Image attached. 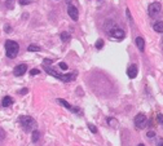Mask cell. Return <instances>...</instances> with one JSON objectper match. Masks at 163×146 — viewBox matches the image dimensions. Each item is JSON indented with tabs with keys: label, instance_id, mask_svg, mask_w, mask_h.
Here are the masks:
<instances>
[{
	"label": "cell",
	"instance_id": "cell-1",
	"mask_svg": "<svg viewBox=\"0 0 163 146\" xmlns=\"http://www.w3.org/2000/svg\"><path fill=\"white\" fill-rule=\"evenodd\" d=\"M43 69H44L45 71H47L49 75H52V76L57 78V79H60L61 81H65V83L73 81V80L76 78V75H78V73H71V74H58V73H56V70H55V69L49 67L48 65H44V66H43Z\"/></svg>",
	"mask_w": 163,
	"mask_h": 146
},
{
	"label": "cell",
	"instance_id": "cell-2",
	"mask_svg": "<svg viewBox=\"0 0 163 146\" xmlns=\"http://www.w3.org/2000/svg\"><path fill=\"white\" fill-rule=\"evenodd\" d=\"M18 122H20V126L22 127L25 131H27V132H33L35 128H36V122H35V119L31 118L29 115L20 116Z\"/></svg>",
	"mask_w": 163,
	"mask_h": 146
},
{
	"label": "cell",
	"instance_id": "cell-3",
	"mask_svg": "<svg viewBox=\"0 0 163 146\" xmlns=\"http://www.w3.org/2000/svg\"><path fill=\"white\" fill-rule=\"evenodd\" d=\"M20 51V45L18 43L13 41V40H7L5 41V54L8 58H16Z\"/></svg>",
	"mask_w": 163,
	"mask_h": 146
},
{
	"label": "cell",
	"instance_id": "cell-4",
	"mask_svg": "<svg viewBox=\"0 0 163 146\" xmlns=\"http://www.w3.org/2000/svg\"><path fill=\"white\" fill-rule=\"evenodd\" d=\"M162 12V5H161V3H158V1H154V3H151L150 5L148 7V13H149V16L150 17H157L159 16Z\"/></svg>",
	"mask_w": 163,
	"mask_h": 146
},
{
	"label": "cell",
	"instance_id": "cell-5",
	"mask_svg": "<svg viewBox=\"0 0 163 146\" xmlns=\"http://www.w3.org/2000/svg\"><path fill=\"white\" fill-rule=\"evenodd\" d=\"M109 35H110L111 38H115V39H119V40H122V39H124L126 36V33L123 28L120 27H116V26H113L109 28Z\"/></svg>",
	"mask_w": 163,
	"mask_h": 146
},
{
	"label": "cell",
	"instance_id": "cell-6",
	"mask_svg": "<svg viewBox=\"0 0 163 146\" xmlns=\"http://www.w3.org/2000/svg\"><path fill=\"white\" fill-rule=\"evenodd\" d=\"M133 122H135V127H136L137 129H144V128L146 127V116H145L144 114H137V115L135 116Z\"/></svg>",
	"mask_w": 163,
	"mask_h": 146
},
{
	"label": "cell",
	"instance_id": "cell-7",
	"mask_svg": "<svg viewBox=\"0 0 163 146\" xmlns=\"http://www.w3.org/2000/svg\"><path fill=\"white\" fill-rule=\"evenodd\" d=\"M57 102L60 105H62L63 108H66L67 110H70V111H73V113H76V114H82V110L79 108H75V106H73V105H70L69 102L66 101V100H62V98H58L57 100Z\"/></svg>",
	"mask_w": 163,
	"mask_h": 146
},
{
	"label": "cell",
	"instance_id": "cell-8",
	"mask_svg": "<svg viewBox=\"0 0 163 146\" xmlns=\"http://www.w3.org/2000/svg\"><path fill=\"white\" fill-rule=\"evenodd\" d=\"M26 71H27V66L25 63H20V65H17L13 69V74H15V76H22Z\"/></svg>",
	"mask_w": 163,
	"mask_h": 146
},
{
	"label": "cell",
	"instance_id": "cell-9",
	"mask_svg": "<svg viewBox=\"0 0 163 146\" xmlns=\"http://www.w3.org/2000/svg\"><path fill=\"white\" fill-rule=\"evenodd\" d=\"M67 13H69V16H70V18H71V20H74V21L79 20V12H78L76 7L69 5V8H67Z\"/></svg>",
	"mask_w": 163,
	"mask_h": 146
},
{
	"label": "cell",
	"instance_id": "cell-10",
	"mask_svg": "<svg viewBox=\"0 0 163 146\" xmlns=\"http://www.w3.org/2000/svg\"><path fill=\"white\" fill-rule=\"evenodd\" d=\"M127 75H128L130 79H135V78L137 76V66L131 65L128 69H127Z\"/></svg>",
	"mask_w": 163,
	"mask_h": 146
},
{
	"label": "cell",
	"instance_id": "cell-11",
	"mask_svg": "<svg viewBox=\"0 0 163 146\" xmlns=\"http://www.w3.org/2000/svg\"><path fill=\"white\" fill-rule=\"evenodd\" d=\"M135 43H136L139 51L140 52H144V49H145V40H144V39L141 38V36H137L136 39H135Z\"/></svg>",
	"mask_w": 163,
	"mask_h": 146
},
{
	"label": "cell",
	"instance_id": "cell-12",
	"mask_svg": "<svg viewBox=\"0 0 163 146\" xmlns=\"http://www.w3.org/2000/svg\"><path fill=\"white\" fill-rule=\"evenodd\" d=\"M12 104H13V98L10 97V96H5V97L3 98V101H1V106H3V108H9Z\"/></svg>",
	"mask_w": 163,
	"mask_h": 146
},
{
	"label": "cell",
	"instance_id": "cell-13",
	"mask_svg": "<svg viewBox=\"0 0 163 146\" xmlns=\"http://www.w3.org/2000/svg\"><path fill=\"white\" fill-rule=\"evenodd\" d=\"M153 28H154V31L162 34L163 33V21H157V22L153 25Z\"/></svg>",
	"mask_w": 163,
	"mask_h": 146
},
{
	"label": "cell",
	"instance_id": "cell-14",
	"mask_svg": "<svg viewBox=\"0 0 163 146\" xmlns=\"http://www.w3.org/2000/svg\"><path fill=\"white\" fill-rule=\"evenodd\" d=\"M61 40H62V41H65V43L70 41V40H71V35L67 33V31H63V33L61 34Z\"/></svg>",
	"mask_w": 163,
	"mask_h": 146
},
{
	"label": "cell",
	"instance_id": "cell-15",
	"mask_svg": "<svg viewBox=\"0 0 163 146\" xmlns=\"http://www.w3.org/2000/svg\"><path fill=\"white\" fill-rule=\"evenodd\" d=\"M106 122H108V124L111 128H116V127H118V120L114 119V118H108V119H106Z\"/></svg>",
	"mask_w": 163,
	"mask_h": 146
},
{
	"label": "cell",
	"instance_id": "cell-16",
	"mask_svg": "<svg viewBox=\"0 0 163 146\" xmlns=\"http://www.w3.org/2000/svg\"><path fill=\"white\" fill-rule=\"evenodd\" d=\"M39 138H40V132L39 131H33V137H31V140H33V142H38Z\"/></svg>",
	"mask_w": 163,
	"mask_h": 146
},
{
	"label": "cell",
	"instance_id": "cell-17",
	"mask_svg": "<svg viewBox=\"0 0 163 146\" xmlns=\"http://www.w3.org/2000/svg\"><path fill=\"white\" fill-rule=\"evenodd\" d=\"M27 51H29V52H39V51H41V49H40V47H39V45H36V44H31V45H29Z\"/></svg>",
	"mask_w": 163,
	"mask_h": 146
},
{
	"label": "cell",
	"instance_id": "cell-18",
	"mask_svg": "<svg viewBox=\"0 0 163 146\" xmlns=\"http://www.w3.org/2000/svg\"><path fill=\"white\" fill-rule=\"evenodd\" d=\"M5 7L8 9H13V7H15V0H7V1H5Z\"/></svg>",
	"mask_w": 163,
	"mask_h": 146
},
{
	"label": "cell",
	"instance_id": "cell-19",
	"mask_svg": "<svg viewBox=\"0 0 163 146\" xmlns=\"http://www.w3.org/2000/svg\"><path fill=\"white\" fill-rule=\"evenodd\" d=\"M102 47H104V40H102V39H98L97 43H96V48L97 49H101Z\"/></svg>",
	"mask_w": 163,
	"mask_h": 146
},
{
	"label": "cell",
	"instance_id": "cell-20",
	"mask_svg": "<svg viewBox=\"0 0 163 146\" xmlns=\"http://www.w3.org/2000/svg\"><path fill=\"white\" fill-rule=\"evenodd\" d=\"M88 128H90V131L92 133H97V128L93 126V124H91V123H88Z\"/></svg>",
	"mask_w": 163,
	"mask_h": 146
},
{
	"label": "cell",
	"instance_id": "cell-21",
	"mask_svg": "<svg viewBox=\"0 0 163 146\" xmlns=\"http://www.w3.org/2000/svg\"><path fill=\"white\" fill-rule=\"evenodd\" d=\"M157 120H158L159 124L163 126V114H157Z\"/></svg>",
	"mask_w": 163,
	"mask_h": 146
},
{
	"label": "cell",
	"instance_id": "cell-22",
	"mask_svg": "<svg viewBox=\"0 0 163 146\" xmlns=\"http://www.w3.org/2000/svg\"><path fill=\"white\" fill-rule=\"evenodd\" d=\"M126 13H127V17H128V21H130V23L132 25V23H133V21H132V16H131L130 10H128V9H126Z\"/></svg>",
	"mask_w": 163,
	"mask_h": 146
},
{
	"label": "cell",
	"instance_id": "cell-23",
	"mask_svg": "<svg viewBox=\"0 0 163 146\" xmlns=\"http://www.w3.org/2000/svg\"><path fill=\"white\" fill-rule=\"evenodd\" d=\"M157 146H163V138L162 137H157Z\"/></svg>",
	"mask_w": 163,
	"mask_h": 146
},
{
	"label": "cell",
	"instance_id": "cell-24",
	"mask_svg": "<svg viewBox=\"0 0 163 146\" xmlns=\"http://www.w3.org/2000/svg\"><path fill=\"white\" fill-rule=\"evenodd\" d=\"M58 66H60V69H62V70H67V65L65 62H60Z\"/></svg>",
	"mask_w": 163,
	"mask_h": 146
},
{
	"label": "cell",
	"instance_id": "cell-25",
	"mask_svg": "<svg viewBox=\"0 0 163 146\" xmlns=\"http://www.w3.org/2000/svg\"><path fill=\"white\" fill-rule=\"evenodd\" d=\"M39 73H40V71H39L38 69H33V70L30 71V75H31V76H33V75H38Z\"/></svg>",
	"mask_w": 163,
	"mask_h": 146
},
{
	"label": "cell",
	"instance_id": "cell-26",
	"mask_svg": "<svg viewBox=\"0 0 163 146\" xmlns=\"http://www.w3.org/2000/svg\"><path fill=\"white\" fill-rule=\"evenodd\" d=\"M30 3H31V0H20L21 5H27V4H30Z\"/></svg>",
	"mask_w": 163,
	"mask_h": 146
},
{
	"label": "cell",
	"instance_id": "cell-27",
	"mask_svg": "<svg viewBox=\"0 0 163 146\" xmlns=\"http://www.w3.org/2000/svg\"><path fill=\"white\" fill-rule=\"evenodd\" d=\"M4 30H5V33H7V34H9L10 31H12V27H10L9 25H5V26H4Z\"/></svg>",
	"mask_w": 163,
	"mask_h": 146
},
{
	"label": "cell",
	"instance_id": "cell-28",
	"mask_svg": "<svg viewBox=\"0 0 163 146\" xmlns=\"http://www.w3.org/2000/svg\"><path fill=\"white\" fill-rule=\"evenodd\" d=\"M146 136H148V137H150V138H153V137L155 136V133L153 132V131H149V132L146 133Z\"/></svg>",
	"mask_w": 163,
	"mask_h": 146
},
{
	"label": "cell",
	"instance_id": "cell-29",
	"mask_svg": "<svg viewBox=\"0 0 163 146\" xmlns=\"http://www.w3.org/2000/svg\"><path fill=\"white\" fill-rule=\"evenodd\" d=\"M27 92H29V89H27V88H23V89H21L18 93H20V94H26Z\"/></svg>",
	"mask_w": 163,
	"mask_h": 146
},
{
	"label": "cell",
	"instance_id": "cell-30",
	"mask_svg": "<svg viewBox=\"0 0 163 146\" xmlns=\"http://www.w3.org/2000/svg\"><path fill=\"white\" fill-rule=\"evenodd\" d=\"M51 63H52V61L49 58H45L44 60V65H51Z\"/></svg>",
	"mask_w": 163,
	"mask_h": 146
},
{
	"label": "cell",
	"instance_id": "cell-31",
	"mask_svg": "<svg viewBox=\"0 0 163 146\" xmlns=\"http://www.w3.org/2000/svg\"><path fill=\"white\" fill-rule=\"evenodd\" d=\"M137 146H145L144 144H139V145H137Z\"/></svg>",
	"mask_w": 163,
	"mask_h": 146
},
{
	"label": "cell",
	"instance_id": "cell-32",
	"mask_svg": "<svg viewBox=\"0 0 163 146\" xmlns=\"http://www.w3.org/2000/svg\"><path fill=\"white\" fill-rule=\"evenodd\" d=\"M98 1H101V0H98Z\"/></svg>",
	"mask_w": 163,
	"mask_h": 146
}]
</instances>
